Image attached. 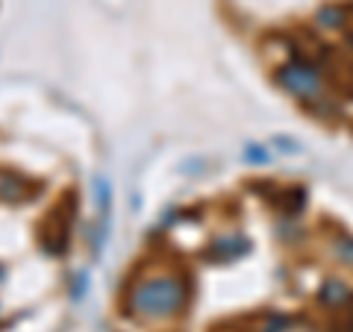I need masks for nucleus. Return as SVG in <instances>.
<instances>
[{"instance_id": "nucleus-1", "label": "nucleus", "mask_w": 353, "mask_h": 332, "mask_svg": "<svg viewBox=\"0 0 353 332\" xmlns=\"http://www.w3.org/2000/svg\"><path fill=\"white\" fill-rule=\"evenodd\" d=\"M183 300H185V289H183V282L174 280V276L148 280V282L136 285V291H132V309L145 318H153V320L171 318L176 309L183 306Z\"/></svg>"}]
</instances>
